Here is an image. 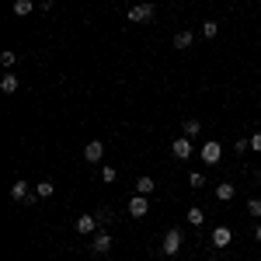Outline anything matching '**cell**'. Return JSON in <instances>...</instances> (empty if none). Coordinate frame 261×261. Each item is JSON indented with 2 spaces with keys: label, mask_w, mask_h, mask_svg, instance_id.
Segmentation results:
<instances>
[{
  "label": "cell",
  "mask_w": 261,
  "mask_h": 261,
  "mask_svg": "<svg viewBox=\"0 0 261 261\" xmlns=\"http://www.w3.org/2000/svg\"><path fill=\"white\" fill-rule=\"evenodd\" d=\"M192 42H195L192 28H181L178 35H174V49H192Z\"/></svg>",
  "instance_id": "13"
},
{
  "label": "cell",
  "mask_w": 261,
  "mask_h": 261,
  "mask_svg": "<svg viewBox=\"0 0 261 261\" xmlns=\"http://www.w3.org/2000/svg\"><path fill=\"white\" fill-rule=\"evenodd\" d=\"M98 216H94V213H84V216H77V233H81V237H94V233H98Z\"/></svg>",
  "instance_id": "5"
},
{
  "label": "cell",
  "mask_w": 261,
  "mask_h": 261,
  "mask_svg": "<svg viewBox=\"0 0 261 261\" xmlns=\"http://www.w3.org/2000/svg\"><path fill=\"white\" fill-rule=\"evenodd\" d=\"M153 192H157L153 178H150V174H140V178H136V195H146V199H150Z\"/></svg>",
  "instance_id": "12"
},
{
  "label": "cell",
  "mask_w": 261,
  "mask_h": 261,
  "mask_svg": "<svg viewBox=\"0 0 261 261\" xmlns=\"http://www.w3.org/2000/svg\"><path fill=\"white\" fill-rule=\"evenodd\" d=\"M202 35H205V39H216V35H220V24H216V21H205V24H202Z\"/></svg>",
  "instance_id": "21"
},
{
  "label": "cell",
  "mask_w": 261,
  "mask_h": 261,
  "mask_svg": "<svg viewBox=\"0 0 261 261\" xmlns=\"http://www.w3.org/2000/svg\"><path fill=\"white\" fill-rule=\"evenodd\" d=\"M84 161H87V164H101V161H105V143L91 140L87 146H84Z\"/></svg>",
  "instance_id": "9"
},
{
  "label": "cell",
  "mask_w": 261,
  "mask_h": 261,
  "mask_svg": "<svg viewBox=\"0 0 261 261\" xmlns=\"http://www.w3.org/2000/svg\"><path fill=\"white\" fill-rule=\"evenodd\" d=\"M115 178H119V171H115L112 164H105V167H101V181H105V185H112Z\"/></svg>",
  "instance_id": "19"
},
{
  "label": "cell",
  "mask_w": 261,
  "mask_h": 261,
  "mask_svg": "<svg viewBox=\"0 0 261 261\" xmlns=\"http://www.w3.org/2000/svg\"><path fill=\"white\" fill-rule=\"evenodd\" d=\"M254 237H258V244H261V223H258V226H254Z\"/></svg>",
  "instance_id": "28"
},
{
  "label": "cell",
  "mask_w": 261,
  "mask_h": 261,
  "mask_svg": "<svg viewBox=\"0 0 261 261\" xmlns=\"http://www.w3.org/2000/svg\"><path fill=\"white\" fill-rule=\"evenodd\" d=\"M247 216H261V199H251V202H247Z\"/></svg>",
  "instance_id": "23"
},
{
  "label": "cell",
  "mask_w": 261,
  "mask_h": 261,
  "mask_svg": "<svg viewBox=\"0 0 261 261\" xmlns=\"http://www.w3.org/2000/svg\"><path fill=\"white\" fill-rule=\"evenodd\" d=\"M233 150H237V153H241V157H244V153H247V150H251V140H244V136H241V140L233 143Z\"/></svg>",
  "instance_id": "24"
},
{
  "label": "cell",
  "mask_w": 261,
  "mask_h": 261,
  "mask_svg": "<svg viewBox=\"0 0 261 261\" xmlns=\"http://www.w3.org/2000/svg\"><path fill=\"white\" fill-rule=\"evenodd\" d=\"M171 153H174L178 161H188V157L195 153V146H192V140H188V136H178V140L171 143Z\"/></svg>",
  "instance_id": "7"
},
{
  "label": "cell",
  "mask_w": 261,
  "mask_h": 261,
  "mask_svg": "<svg viewBox=\"0 0 261 261\" xmlns=\"http://www.w3.org/2000/svg\"><path fill=\"white\" fill-rule=\"evenodd\" d=\"M174 4H185V0H174Z\"/></svg>",
  "instance_id": "29"
},
{
  "label": "cell",
  "mask_w": 261,
  "mask_h": 261,
  "mask_svg": "<svg viewBox=\"0 0 261 261\" xmlns=\"http://www.w3.org/2000/svg\"><path fill=\"white\" fill-rule=\"evenodd\" d=\"M247 140H251V150H258V153H261V133H251Z\"/></svg>",
  "instance_id": "26"
},
{
  "label": "cell",
  "mask_w": 261,
  "mask_h": 261,
  "mask_svg": "<svg viewBox=\"0 0 261 261\" xmlns=\"http://www.w3.org/2000/svg\"><path fill=\"white\" fill-rule=\"evenodd\" d=\"M188 185H192V188H202V185H205V178L195 171V174H188Z\"/></svg>",
  "instance_id": "25"
},
{
  "label": "cell",
  "mask_w": 261,
  "mask_h": 261,
  "mask_svg": "<svg viewBox=\"0 0 261 261\" xmlns=\"http://www.w3.org/2000/svg\"><path fill=\"white\" fill-rule=\"evenodd\" d=\"M32 11H35V0H14V14L18 18H28Z\"/></svg>",
  "instance_id": "15"
},
{
  "label": "cell",
  "mask_w": 261,
  "mask_h": 261,
  "mask_svg": "<svg viewBox=\"0 0 261 261\" xmlns=\"http://www.w3.org/2000/svg\"><path fill=\"white\" fill-rule=\"evenodd\" d=\"M94 216H98V223H101V226H108V223L115 220V213H112V209H108V205H105V209H98V213H94Z\"/></svg>",
  "instance_id": "22"
},
{
  "label": "cell",
  "mask_w": 261,
  "mask_h": 261,
  "mask_svg": "<svg viewBox=\"0 0 261 261\" xmlns=\"http://www.w3.org/2000/svg\"><path fill=\"white\" fill-rule=\"evenodd\" d=\"M233 195H237V188H233L230 181H220V185H216V199L220 202H230Z\"/></svg>",
  "instance_id": "14"
},
{
  "label": "cell",
  "mask_w": 261,
  "mask_h": 261,
  "mask_svg": "<svg viewBox=\"0 0 261 261\" xmlns=\"http://www.w3.org/2000/svg\"><path fill=\"white\" fill-rule=\"evenodd\" d=\"M0 91H4V94H18V91H21V77L7 70V73L0 77Z\"/></svg>",
  "instance_id": "11"
},
{
  "label": "cell",
  "mask_w": 261,
  "mask_h": 261,
  "mask_svg": "<svg viewBox=\"0 0 261 261\" xmlns=\"http://www.w3.org/2000/svg\"><path fill=\"white\" fill-rule=\"evenodd\" d=\"M181 244H185V233H181L178 226H171V230L164 233V241H161V251H164V254H178Z\"/></svg>",
  "instance_id": "3"
},
{
  "label": "cell",
  "mask_w": 261,
  "mask_h": 261,
  "mask_svg": "<svg viewBox=\"0 0 261 261\" xmlns=\"http://www.w3.org/2000/svg\"><path fill=\"white\" fill-rule=\"evenodd\" d=\"M11 199H14V202H24V205H32V202L39 199V195H35V185H28L24 178H18L14 185H11Z\"/></svg>",
  "instance_id": "2"
},
{
  "label": "cell",
  "mask_w": 261,
  "mask_h": 261,
  "mask_svg": "<svg viewBox=\"0 0 261 261\" xmlns=\"http://www.w3.org/2000/svg\"><path fill=\"white\" fill-rule=\"evenodd\" d=\"M91 251H94V254H108V251H112V233H108V230H98V233L91 237Z\"/></svg>",
  "instance_id": "8"
},
{
  "label": "cell",
  "mask_w": 261,
  "mask_h": 261,
  "mask_svg": "<svg viewBox=\"0 0 261 261\" xmlns=\"http://www.w3.org/2000/svg\"><path fill=\"white\" fill-rule=\"evenodd\" d=\"M53 192H56L53 181H39V185H35V195H39V199H53Z\"/></svg>",
  "instance_id": "17"
},
{
  "label": "cell",
  "mask_w": 261,
  "mask_h": 261,
  "mask_svg": "<svg viewBox=\"0 0 261 261\" xmlns=\"http://www.w3.org/2000/svg\"><path fill=\"white\" fill-rule=\"evenodd\" d=\"M199 157L202 164H209V167H216V164L223 161V146L216 140H209V143H202V150H199Z\"/></svg>",
  "instance_id": "4"
},
{
  "label": "cell",
  "mask_w": 261,
  "mask_h": 261,
  "mask_svg": "<svg viewBox=\"0 0 261 261\" xmlns=\"http://www.w3.org/2000/svg\"><path fill=\"white\" fill-rule=\"evenodd\" d=\"M125 18L133 21V24H150V21L157 18V7H153V4H133Z\"/></svg>",
  "instance_id": "1"
},
{
  "label": "cell",
  "mask_w": 261,
  "mask_h": 261,
  "mask_svg": "<svg viewBox=\"0 0 261 261\" xmlns=\"http://www.w3.org/2000/svg\"><path fill=\"white\" fill-rule=\"evenodd\" d=\"M0 63H4V66L11 70V66L18 63V53H14V49H4V53H0Z\"/></svg>",
  "instance_id": "20"
},
{
  "label": "cell",
  "mask_w": 261,
  "mask_h": 261,
  "mask_svg": "<svg viewBox=\"0 0 261 261\" xmlns=\"http://www.w3.org/2000/svg\"><path fill=\"white\" fill-rule=\"evenodd\" d=\"M188 223H192V226H202V223H205V213H202L199 205H192V209H188Z\"/></svg>",
  "instance_id": "18"
},
{
  "label": "cell",
  "mask_w": 261,
  "mask_h": 261,
  "mask_svg": "<svg viewBox=\"0 0 261 261\" xmlns=\"http://www.w3.org/2000/svg\"><path fill=\"white\" fill-rule=\"evenodd\" d=\"M181 129H185V136L192 140V136H199V133H202V122L199 119H185V125H181Z\"/></svg>",
  "instance_id": "16"
},
{
  "label": "cell",
  "mask_w": 261,
  "mask_h": 261,
  "mask_svg": "<svg viewBox=\"0 0 261 261\" xmlns=\"http://www.w3.org/2000/svg\"><path fill=\"white\" fill-rule=\"evenodd\" d=\"M53 4H56V0H39V7H42V11H53Z\"/></svg>",
  "instance_id": "27"
},
{
  "label": "cell",
  "mask_w": 261,
  "mask_h": 261,
  "mask_svg": "<svg viewBox=\"0 0 261 261\" xmlns=\"http://www.w3.org/2000/svg\"><path fill=\"white\" fill-rule=\"evenodd\" d=\"M125 209H129L133 220H143V216L150 213V202H146V195H129V205H125Z\"/></svg>",
  "instance_id": "6"
},
{
  "label": "cell",
  "mask_w": 261,
  "mask_h": 261,
  "mask_svg": "<svg viewBox=\"0 0 261 261\" xmlns=\"http://www.w3.org/2000/svg\"><path fill=\"white\" fill-rule=\"evenodd\" d=\"M230 241H233V230H230V226H216V230H213V247H216V251L230 247Z\"/></svg>",
  "instance_id": "10"
}]
</instances>
